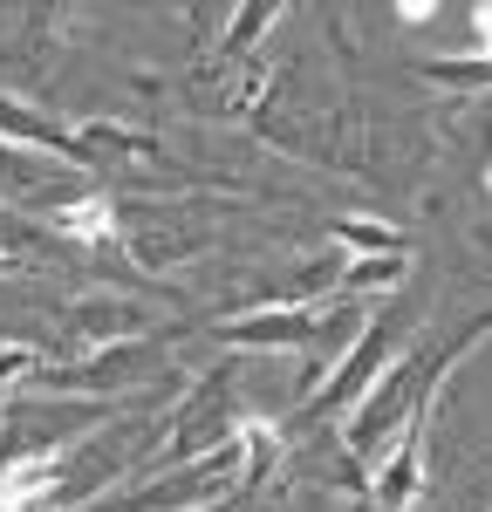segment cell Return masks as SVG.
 I'll return each instance as SVG.
<instances>
[{
  "label": "cell",
  "instance_id": "1",
  "mask_svg": "<svg viewBox=\"0 0 492 512\" xmlns=\"http://www.w3.org/2000/svg\"><path fill=\"white\" fill-rule=\"evenodd\" d=\"M390 335H397V328L383 321V328H369V342H356V349H349L342 376H335V390L322 396V410H342V403H349V396H356L369 376H376V362H383V349H390Z\"/></svg>",
  "mask_w": 492,
  "mask_h": 512
},
{
  "label": "cell",
  "instance_id": "2",
  "mask_svg": "<svg viewBox=\"0 0 492 512\" xmlns=\"http://www.w3.org/2000/svg\"><path fill=\"white\" fill-rule=\"evenodd\" d=\"M315 321H322V308H308V315H267V321H226L219 335L226 342H308Z\"/></svg>",
  "mask_w": 492,
  "mask_h": 512
},
{
  "label": "cell",
  "instance_id": "3",
  "mask_svg": "<svg viewBox=\"0 0 492 512\" xmlns=\"http://www.w3.org/2000/svg\"><path fill=\"white\" fill-rule=\"evenodd\" d=\"M472 28H479V55H472V62H431V76H445V82H492V0L472 14Z\"/></svg>",
  "mask_w": 492,
  "mask_h": 512
},
{
  "label": "cell",
  "instance_id": "4",
  "mask_svg": "<svg viewBox=\"0 0 492 512\" xmlns=\"http://www.w3.org/2000/svg\"><path fill=\"white\" fill-rule=\"evenodd\" d=\"M55 226L76 233V239H110V205H103V198H82L69 212H55Z\"/></svg>",
  "mask_w": 492,
  "mask_h": 512
},
{
  "label": "cell",
  "instance_id": "5",
  "mask_svg": "<svg viewBox=\"0 0 492 512\" xmlns=\"http://www.w3.org/2000/svg\"><path fill=\"white\" fill-rule=\"evenodd\" d=\"M486 192H492V164H486Z\"/></svg>",
  "mask_w": 492,
  "mask_h": 512
}]
</instances>
